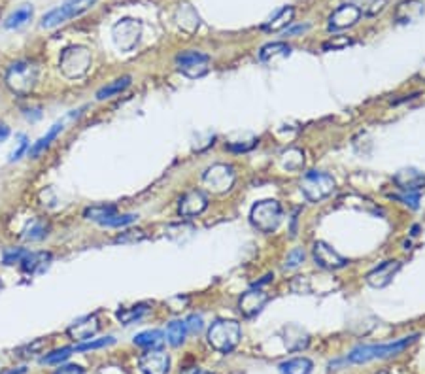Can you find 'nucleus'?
Listing matches in <instances>:
<instances>
[{
	"label": "nucleus",
	"mask_w": 425,
	"mask_h": 374,
	"mask_svg": "<svg viewBox=\"0 0 425 374\" xmlns=\"http://www.w3.org/2000/svg\"><path fill=\"white\" fill-rule=\"evenodd\" d=\"M293 17H295V10H293V6L282 8L274 17H271V20L264 23L263 31H269V33L272 31V33H276V31L288 29V27L293 23Z\"/></svg>",
	"instance_id": "5701e85b"
},
{
	"label": "nucleus",
	"mask_w": 425,
	"mask_h": 374,
	"mask_svg": "<svg viewBox=\"0 0 425 374\" xmlns=\"http://www.w3.org/2000/svg\"><path fill=\"white\" fill-rule=\"evenodd\" d=\"M38 82V66L31 61H17L6 72V85L15 95H29Z\"/></svg>",
	"instance_id": "20e7f679"
},
{
	"label": "nucleus",
	"mask_w": 425,
	"mask_h": 374,
	"mask_svg": "<svg viewBox=\"0 0 425 374\" xmlns=\"http://www.w3.org/2000/svg\"><path fill=\"white\" fill-rule=\"evenodd\" d=\"M135 344L144 350H161L165 344V333L159 329H149L135 336Z\"/></svg>",
	"instance_id": "b1692460"
},
{
	"label": "nucleus",
	"mask_w": 425,
	"mask_h": 374,
	"mask_svg": "<svg viewBox=\"0 0 425 374\" xmlns=\"http://www.w3.org/2000/svg\"><path fill=\"white\" fill-rule=\"evenodd\" d=\"M312 368L314 365L308 357H293V359H288L278 365L280 374H310Z\"/></svg>",
	"instance_id": "393cba45"
},
{
	"label": "nucleus",
	"mask_w": 425,
	"mask_h": 374,
	"mask_svg": "<svg viewBox=\"0 0 425 374\" xmlns=\"http://www.w3.org/2000/svg\"><path fill=\"white\" fill-rule=\"evenodd\" d=\"M176 25L180 27L181 31L187 34L197 33V31H199V25H200L199 13L195 12L193 6H189V4H181V6L176 10Z\"/></svg>",
	"instance_id": "aec40b11"
},
{
	"label": "nucleus",
	"mask_w": 425,
	"mask_h": 374,
	"mask_svg": "<svg viewBox=\"0 0 425 374\" xmlns=\"http://www.w3.org/2000/svg\"><path fill=\"white\" fill-rule=\"evenodd\" d=\"M138 367L144 374H168L170 357L163 350H148L138 357Z\"/></svg>",
	"instance_id": "ddd939ff"
},
{
	"label": "nucleus",
	"mask_w": 425,
	"mask_h": 374,
	"mask_svg": "<svg viewBox=\"0 0 425 374\" xmlns=\"http://www.w3.org/2000/svg\"><path fill=\"white\" fill-rule=\"evenodd\" d=\"M306 29H308V25L295 27V29H288V31H285V36H291V34H297V33H304Z\"/></svg>",
	"instance_id": "de8ad7c7"
},
{
	"label": "nucleus",
	"mask_w": 425,
	"mask_h": 374,
	"mask_svg": "<svg viewBox=\"0 0 425 374\" xmlns=\"http://www.w3.org/2000/svg\"><path fill=\"white\" fill-rule=\"evenodd\" d=\"M8 136H10V127H8L6 123L0 121V142H4Z\"/></svg>",
	"instance_id": "49530a36"
},
{
	"label": "nucleus",
	"mask_w": 425,
	"mask_h": 374,
	"mask_svg": "<svg viewBox=\"0 0 425 374\" xmlns=\"http://www.w3.org/2000/svg\"><path fill=\"white\" fill-rule=\"evenodd\" d=\"M425 12V4L422 0H403L397 4L395 12H393V20L397 23H414L418 21Z\"/></svg>",
	"instance_id": "a211bd4d"
},
{
	"label": "nucleus",
	"mask_w": 425,
	"mask_h": 374,
	"mask_svg": "<svg viewBox=\"0 0 425 374\" xmlns=\"http://www.w3.org/2000/svg\"><path fill=\"white\" fill-rule=\"evenodd\" d=\"M72 354H74V346H70V348L55 350V352H52V354L44 355V357H42V363H45V365H59L61 361L68 359Z\"/></svg>",
	"instance_id": "e433bc0d"
},
{
	"label": "nucleus",
	"mask_w": 425,
	"mask_h": 374,
	"mask_svg": "<svg viewBox=\"0 0 425 374\" xmlns=\"http://www.w3.org/2000/svg\"><path fill=\"white\" fill-rule=\"evenodd\" d=\"M47 231H50V225L45 223V221L38 220L34 221V223H31V225L25 229V234H23V239L27 240H42L47 237Z\"/></svg>",
	"instance_id": "72a5a7b5"
},
{
	"label": "nucleus",
	"mask_w": 425,
	"mask_h": 374,
	"mask_svg": "<svg viewBox=\"0 0 425 374\" xmlns=\"http://www.w3.org/2000/svg\"><path fill=\"white\" fill-rule=\"evenodd\" d=\"M267 303H269V293H264V291L259 290V287H253V290L246 291L244 295L240 297L239 301L240 314L244 317L258 316L259 312L264 308V304Z\"/></svg>",
	"instance_id": "f3484780"
},
{
	"label": "nucleus",
	"mask_w": 425,
	"mask_h": 374,
	"mask_svg": "<svg viewBox=\"0 0 425 374\" xmlns=\"http://www.w3.org/2000/svg\"><path fill=\"white\" fill-rule=\"evenodd\" d=\"M416 338H418V335L405 336V338L389 342V344H365V346H357V348L350 352L346 361L361 365V363L376 361V359H387V357H393V355H399L401 352H405L410 344L416 342Z\"/></svg>",
	"instance_id": "f257e3e1"
},
{
	"label": "nucleus",
	"mask_w": 425,
	"mask_h": 374,
	"mask_svg": "<svg viewBox=\"0 0 425 374\" xmlns=\"http://www.w3.org/2000/svg\"><path fill=\"white\" fill-rule=\"evenodd\" d=\"M187 323L184 322V320H174V322L168 323L167 327V341L170 346H174V348H178V346H181L184 342H186V336H187Z\"/></svg>",
	"instance_id": "bb28decb"
},
{
	"label": "nucleus",
	"mask_w": 425,
	"mask_h": 374,
	"mask_svg": "<svg viewBox=\"0 0 425 374\" xmlns=\"http://www.w3.org/2000/svg\"><path fill=\"white\" fill-rule=\"evenodd\" d=\"M242 338V327L234 320H218L208 329V344L219 354H231Z\"/></svg>",
	"instance_id": "f03ea898"
},
{
	"label": "nucleus",
	"mask_w": 425,
	"mask_h": 374,
	"mask_svg": "<svg viewBox=\"0 0 425 374\" xmlns=\"http://www.w3.org/2000/svg\"><path fill=\"white\" fill-rule=\"evenodd\" d=\"M291 53V47L285 42H272V44H267L261 47L259 52V59L261 61H274L276 57H288Z\"/></svg>",
	"instance_id": "c85d7f7f"
},
{
	"label": "nucleus",
	"mask_w": 425,
	"mask_h": 374,
	"mask_svg": "<svg viewBox=\"0 0 425 374\" xmlns=\"http://www.w3.org/2000/svg\"><path fill=\"white\" fill-rule=\"evenodd\" d=\"M184 374H212V373H207V371H202V368L193 367V368H187V371H184Z\"/></svg>",
	"instance_id": "09e8293b"
},
{
	"label": "nucleus",
	"mask_w": 425,
	"mask_h": 374,
	"mask_svg": "<svg viewBox=\"0 0 425 374\" xmlns=\"http://www.w3.org/2000/svg\"><path fill=\"white\" fill-rule=\"evenodd\" d=\"M354 6H357L359 10L368 13V15H374L378 10H382L384 0H354Z\"/></svg>",
	"instance_id": "4c0bfd02"
},
{
	"label": "nucleus",
	"mask_w": 425,
	"mask_h": 374,
	"mask_svg": "<svg viewBox=\"0 0 425 374\" xmlns=\"http://www.w3.org/2000/svg\"><path fill=\"white\" fill-rule=\"evenodd\" d=\"M25 255V250H21V248H10V250L4 252V264H6V267H12V264L15 263H21Z\"/></svg>",
	"instance_id": "ea45409f"
},
{
	"label": "nucleus",
	"mask_w": 425,
	"mask_h": 374,
	"mask_svg": "<svg viewBox=\"0 0 425 374\" xmlns=\"http://www.w3.org/2000/svg\"><path fill=\"white\" fill-rule=\"evenodd\" d=\"M392 199H397L401 200L405 207H410V208H418L419 207V195L418 193H403L401 195H392Z\"/></svg>",
	"instance_id": "a19ab883"
},
{
	"label": "nucleus",
	"mask_w": 425,
	"mask_h": 374,
	"mask_svg": "<svg viewBox=\"0 0 425 374\" xmlns=\"http://www.w3.org/2000/svg\"><path fill=\"white\" fill-rule=\"evenodd\" d=\"M131 85V76H123L117 77L114 82H110L108 85H104L103 89L97 91V100H106V98H112L119 95L121 91H125Z\"/></svg>",
	"instance_id": "cd10ccee"
},
{
	"label": "nucleus",
	"mask_w": 425,
	"mask_h": 374,
	"mask_svg": "<svg viewBox=\"0 0 425 374\" xmlns=\"http://www.w3.org/2000/svg\"><path fill=\"white\" fill-rule=\"evenodd\" d=\"M27 148H29V142H27V138L25 136H21V140H20V146H17V149L13 151L12 155H10V161H17L20 159L21 155L25 154Z\"/></svg>",
	"instance_id": "a18cd8bd"
},
{
	"label": "nucleus",
	"mask_w": 425,
	"mask_h": 374,
	"mask_svg": "<svg viewBox=\"0 0 425 374\" xmlns=\"http://www.w3.org/2000/svg\"><path fill=\"white\" fill-rule=\"evenodd\" d=\"M312 255H314V261H316L318 267H322L325 271H336V269H342L348 264V259H344L338 252H335L333 248L322 240H318L314 248H312Z\"/></svg>",
	"instance_id": "9b49d317"
},
{
	"label": "nucleus",
	"mask_w": 425,
	"mask_h": 374,
	"mask_svg": "<svg viewBox=\"0 0 425 374\" xmlns=\"http://www.w3.org/2000/svg\"><path fill=\"white\" fill-rule=\"evenodd\" d=\"M282 204L274 199L259 200L250 212L251 225L261 232H274L282 223Z\"/></svg>",
	"instance_id": "7ed1b4c3"
},
{
	"label": "nucleus",
	"mask_w": 425,
	"mask_h": 374,
	"mask_svg": "<svg viewBox=\"0 0 425 374\" xmlns=\"http://www.w3.org/2000/svg\"><path fill=\"white\" fill-rule=\"evenodd\" d=\"M208 208V197L199 189H193V191H187L180 200V208H178V214L181 218H197L200 214L204 212Z\"/></svg>",
	"instance_id": "dca6fc26"
},
{
	"label": "nucleus",
	"mask_w": 425,
	"mask_h": 374,
	"mask_svg": "<svg viewBox=\"0 0 425 374\" xmlns=\"http://www.w3.org/2000/svg\"><path fill=\"white\" fill-rule=\"evenodd\" d=\"M176 68L187 77H202L210 70V57L200 52H181L176 57Z\"/></svg>",
	"instance_id": "9d476101"
},
{
	"label": "nucleus",
	"mask_w": 425,
	"mask_h": 374,
	"mask_svg": "<svg viewBox=\"0 0 425 374\" xmlns=\"http://www.w3.org/2000/svg\"><path fill=\"white\" fill-rule=\"evenodd\" d=\"M395 184L405 193H418L419 189L425 187V176L414 168H406L395 174Z\"/></svg>",
	"instance_id": "6ab92c4d"
},
{
	"label": "nucleus",
	"mask_w": 425,
	"mask_h": 374,
	"mask_svg": "<svg viewBox=\"0 0 425 374\" xmlns=\"http://www.w3.org/2000/svg\"><path fill=\"white\" fill-rule=\"evenodd\" d=\"M33 17V8L31 4H21L12 15H8V20L4 21V27L6 29H20V27L27 25Z\"/></svg>",
	"instance_id": "c756f323"
},
{
	"label": "nucleus",
	"mask_w": 425,
	"mask_h": 374,
	"mask_svg": "<svg viewBox=\"0 0 425 374\" xmlns=\"http://www.w3.org/2000/svg\"><path fill=\"white\" fill-rule=\"evenodd\" d=\"M52 261V253L47 252H38V253H29L21 261V269L29 274H36V272H44L45 267Z\"/></svg>",
	"instance_id": "412c9836"
},
{
	"label": "nucleus",
	"mask_w": 425,
	"mask_h": 374,
	"mask_svg": "<svg viewBox=\"0 0 425 374\" xmlns=\"http://www.w3.org/2000/svg\"><path fill=\"white\" fill-rule=\"evenodd\" d=\"M136 218H138V216H135V214H114V216L106 218L100 225L103 227H125V225H129V223H133V221H136Z\"/></svg>",
	"instance_id": "f704fd0d"
},
{
	"label": "nucleus",
	"mask_w": 425,
	"mask_h": 374,
	"mask_svg": "<svg viewBox=\"0 0 425 374\" xmlns=\"http://www.w3.org/2000/svg\"><path fill=\"white\" fill-rule=\"evenodd\" d=\"M335 189V178L327 172H322V170H310L301 180V191L310 202H320V200L327 199L329 195H333Z\"/></svg>",
	"instance_id": "423d86ee"
},
{
	"label": "nucleus",
	"mask_w": 425,
	"mask_h": 374,
	"mask_svg": "<svg viewBox=\"0 0 425 374\" xmlns=\"http://www.w3.org/2000/svg\"><path fill=\"white\" fill-rule=\"evenodd\" d=\"M142 36V21L135 17L119 20L112 29V40L119 52H133Z\"/></svg>",
	"instance_id": "6e6552de"
},
{
	"label": "nucleus",
	"mask_w": 425,
	"mask_h": 374,
	"mask_svg": "<svg viewBox=\"0 0 425 374\" xmlns=\"http://www.w3.org/2000/svg\"><path fill=\"white\" fill-rule=\"evenodd\" d=\"M361 17V10L354 4H342L341 8H336L335 12L329 15L327 29L329 31H344L354 27Z\"/></svg>",
	"instance_id": "4468645a"
},
{
	"label": "nucleus",
	"mask_w": 425,
	"mask_h": 374,
	"mask_svg": "<svg viewBox=\"0 0 425 374\" xmlns=\"http://www.w3.org/2000/svg\"><path fill=\"white\" fill-rule=\"evenodd\" d=\"M91 63H93V57H91V52L87 47H84V45H70V47H66L65 52L61 53L59 68H61V72L66 77L76 80V77H82L87 74V70L91 68Z\"/></svg>",
	"instance_id": "39448f33"
},
{
	"label": "nucleus",
	"mask_w": 425,
	"mask_h": 374,
	"mask_svg": "<svg viewBox=\"0 0 425 374\" xmlns=\"http://www.w3.org/2000/svg\"><path fill=\"white\" fill-rule=\"evenodd\" d=\"M114 342H116L114 336H106V338H100V341L82 342V344H76V346H74V354H77V352H89V350L104 348V346H110V344H114Z\"/></svg>",
	"instance_id": "c9c22d12"
},
{
	"label": "nucleus",
	"mask_w": 425,
	"mask_h": 374,
	"mask_svg": "<svg viewBox=\"0 0 425 374\" xmlns=\"http://www.w3.org/2000/svg\"><path fill=\"white\" fill-rule=\"evenodd\" d=\"M304 165V154L301 149L291 148L282 155V167L288 170H299Z\"/></svg>",
	"instance_id": "2f4dec72"
},
{
	"label": "nucleus",
	"mask_w": 425,
	"mask_h": 374,
	"mask_svg": "<svg viewBox=\"0 0 425 374\" xmlns=\"http://www.w3.org/2000/svg\"><path fill=\"white\" fill-rule=\"evenodd\" d=\"M114 214H117V208L116 207H91L85 210V220H91L95 221V223H103L106 218H110V216H114Z\"/></svg>",
	"instance_id": "473e14b6"
},
{
	"label": "nucleus",
	"mask_w": 425,
	"mask_h": 374,
	"mask_svg": "<svg viewBox=\"0 0 425 374\" xmlns=\"http://www.w3.org/2000/svg\"><path fill=\"white\" fill-rule=\"evenodd\" d=\"M304 261V250L297 248V250H291L285 257V263H283V269H297L299 264Z\"/></svg>",
	"instance_id": "58836bf2"
},
{
	"label": "nucleus",
	"mask_w": 425,
	"mask_h": 374,
	"mask_svg": "<svg viewBox=\"0 0 425 374\" xmlns=\"http://www.w3.org/2000/svg\"><path fill=\"white\" fill-rule=\"evenodd\" d=\"M283 333H285V338H283V341H285V346H288V350H291V352H299V350H303L308 346V342H310L308 335H306L301 327H297L295 336H293V333H291L290 327H285Z\"/></svg>",
	"instance_id": "7c9ffc66"
},
{
	"label": "nucleus",
	"mask_w": 425,
	"mask_h": 374,
	"mask_svg": "<svg viewBox=\"0 0 425 374\" xmlns=\"http://www.w3.org/2000/svg\"><path fill=\"white\" fill-rule=\"evenodd\" d=\"M237 174H234V168L225 163H218L207 168V172L202 174V184L208 187L212 193L223 195L227 191H231V187L234 186Z\"/></svg>",
	"instance_id": "1a4fd4ad"
},
{
	"label": "nucleus",
	"mask_w": 425,
	"mask_h": 374,
	"mask_svg": "<svg viewBox=\"0 0 425 374\" xmlns=\"http://www.w3.org/2000/svg\"><path fill=\"white\" fill-rule=\"evenodd\" d=\"M186 323L187 331H191V333H199V331L202 329V317L200 316H191Z\"/></svg>",
	"instance_id": "c03bdc74"
},
{
	"label": "nucleus",
	"mask_w": 425,
	"mask_h": 374,
	"mask_svg": "<svg viewBox=\"0 0 425 374\" xmlns=\"http://www.w3.org/2000/svg\"><path fill=\"white\" fill-rule=\"evenodd\" d=\"M97 4V0H66L65 4H61L59 8L47 12L40 21L42 29H55V27L63 25L66 21L74 20L77 15H82L87 10Z\"/></svg>",
	"instance_id": "0eeeda50"
},
{
	"label": "nucleus",
	"mask_w": 425,
	"mask_h": 374,
	"mask_svg": "<svg viewBox=\"0 0 425 374\" xmlns=\"http://www.w3.org/2000/svg\"><path fill=\"white\" fill-rule=\"evenodd\" d=\"M352 44V40L350 38H344V36H333V38L329 40V42H325L323 44V50H342V47H346V45Z\"/></svg>",
	"instance_id": "79ce46f5"
},
{
	"label": "nucleus",
	"mask_w": 425,
	"mask_h": 374,
	"mask_svg": "<svg viewBox=\"0 0 425 374\" xmlns=\"http://www.w3.org/2000/svg\"><path fill=\"white\" fill-rule=\"evenodd\" d=\"M401 267H403V263L401 261H397V259H392V261H384L382 264H378L376 269H373V271L367 274V284L371 285V287H376V290H380V287H386V285L392 284V280L395 278V274L401 271Z\"/></svg>",
	"instance_id": "2eb2a0df"
},
{
	"label": "nucleus",
	"mask_w": 425,
	"mask_h": 374,
	"mask_svg": "<svg viewBox=\"0 0 425 374\" xmlns=\"http://www.w3.org/2000/svg\"><path fill=\"white\" fill-rule=\"evenodd\" d=\"M63 129H65V123L63 121H57L55 125H53L52 129L47 130L42 138H40L38 142L34 144L33 148H29V157H33V159H36V157H40V155L44 154L45 149L52 146V142L57 138L61 133H63Z\"/></svg>",
	"instance_id": "4be33fe9"
},
{
	"label": "nucleus",
	"mask_w": 425,
	"mask_h": 374,
	"mask_svg": "<svg viewBox=\"0 0 425 374\" xmlns=\"http://www.w3.org/2000/svg\"><path fill=\"white\" fill-rule=\"evenodd\" d=\"M149 312H151V306L146 303H142V304H136V306H131V308L117 310L116 317L123 323V325H129V323H135L138 322V320H142L144 316H148Z\"/></svg>",
	"instance_id": "a878e982"
},
{
	"label": "nucleus",
	"mask_w": 425,
	"mask_h": 374,
	"mask_svg": "<svg viewBox=\"0 0 425 374\" xmlns=\"http://www.w3.org/2000/svg\"><path fill=\"white\" fill-rule=\"evenodd\" d=\"M98 329H100L98 316L97 314H89V316L80 317V320L72 323L70 327L66 329V335L70 336L76 344H82V342L93 341V336L97 335Z\"/></svg>",
	"instance_id": "f8f14e48"
},
{
	"label": "nucleus",
	"mask_w": 425,
	"mask_h": 374,
	"mask_svg": "<svg viewBox=\"0 0 425 374\" xmlns=\"http://www.w3.org/2000/svg\"><path fill=\"white\" fill-rule=\"evenodd\" d=\"M0 285H2V284H0Z\"/></svg>",
	"instance_id": "8fccbe9b"
},
{
	"label": "nucleus",
	"mask_w": 425,
	"mask_h": 374,
	"mask_svg": "<svg viewBox=\"0 0 425 374\" xmlns=\"http://www.w3.org/2000/svg\"><path fill=\"white\" fill-rule=\"evenodd\" d=\"M53 374H85V371L84 367L70 363V365H61V367H59Z\"/></svg>",
	"instance_id": "37998d69"
}]
</instances>
